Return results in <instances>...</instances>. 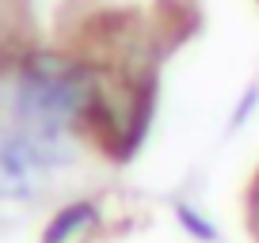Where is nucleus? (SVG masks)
<instances>
[{
	"mask_svg": "<svg viewBox=\"0 0 259 243\" xmlns=\"http://www.w3.org/2000/svg\"><path fill=\"white\" fill-rule=\"evenodd\" d=\"M96 106V84L76 61L38 53L19 69L12 84L16 126L34 137H65L80 114Z\"/></svg>",
	"mask_w": 259,
	"mask_h": 243,
	"instance_id": "obj_1",
	"label": "nucleus"
},
{
	"mask_svg": "<svg viewBox=\"0 0 259 243\" xmlns=\"http://www.w3.org/2000/svg\"><path fill=\"white\" fill-rule=\"evenodd\" d=\"M54 163L27 130H0V198H31Z\"/></svg>",
	"mask_w": 259,
	"mask_h": 243,
	"instance_id": "obj_2",
	"label": "nucleus"
},
{
	"mask_svg": "<svg viewBox=\"0 0 259 243\" xmlns=\"http://www.w3.org/2000/svg\"><path fill=\"white\" fill-rule=\"evenodd\" d=\"M92 220H96V209H92V205H84V202L80 205H69L65 213H57V217H54V224L46 228V239H42V243H69L76 232H84Z\"/></svg>",
	"mask_w": 259,
	"mask_h": 243,
	"instance_id": "obj_3",
	"label": "nucleus"
},
{
	"mask_svg": "<svg viewBox=\"0 0 259 243\" xmlns=\"http://www.w3.org/2000/svg\"><path fill=\"white\" fill-rule=\"evenodd\" d=\"M176 213H179V220L187 224V232H191V235H198V239H213V235H218V232H213V224H206V220L198 217L191 205H179Z\"/></svg>",
	"mask_w": 259,
	"mask_h": 243,
	"instance_id": "obj_4",
	"label": "nucleus"
},
{
	"mask_svg": "<svg viewBox=\"0 0 259 243\" xmlns=\"http://www.w3.org/2000/svg\"><path fill=\"white\" fill-rule=\"evenodd\" d=\"M255 103H259V84H251V88H248V95H244L240 103H236V114H233V130L240 126L244 118H248V110H251Z\"/></svg>",
	"mask_w": 259,
	"mask_h": 243,
	"instance_id": "obj_5",
	"label": "nucleus"
}]
</instances>
